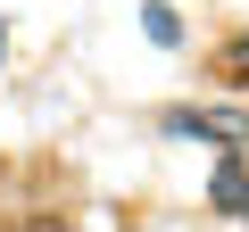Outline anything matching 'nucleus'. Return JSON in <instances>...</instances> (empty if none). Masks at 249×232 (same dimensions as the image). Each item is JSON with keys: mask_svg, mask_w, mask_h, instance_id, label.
I'll return each mask as SVG.
<instances>
[{"mask_svg": "<svg viewBox=\"0 0 249 232\" xmlns=\"http://www.w3.org/2000/svg\"><path fill=\"white\" fill-rule=\"evenodd\" d=\"M208 199H216V215H249V158H241V149H224V166H216Z\"/></svg>", "mask_w": 249, "mask_h": 232, "instance_id": "1", "label": "nucleus"}, {"mask_svg": "<svg viewBox=\"0 0 249 232\" xmlns=\"http://www.w3.org/2000/svg\"><path fill=\"white\" fill-rule=\"evenodd\" d=\"M199 141L241 149V141H249V116H241V108H199Z\"/></svg>", "mask_w": 249, "mask_h": 232, "instance_id": "2", "label": "nucleus"}, {"mask_svg": "<svg viewBox=\"0 0 249 232\" xmlns=\"http://www.w3.org/2000/svg\"><path fill=\"white\" fill-rule=\"evenodd\" d=\"M216 75H224L232 91H249V33H232V42L216 50Z\"/></svg>", "mask_w": 249, "mask_h": 232, "instance_id": "3", "label": "nucleus"}, {"mask_svg": "<svg viewBox=\"0 0 249 232\" xmlns=\"http://www.w3.org/2000/svg\"><path fill=\"white\" fill-rule=\"evenodd\" d=\"M142 33H150L158 50H175V42H183V17H175V9H158V0H150V9H142Z\"/></svg>", "mask_w": 249, "mask_h": 232, "instance_id": "4", "label": "nucleus"}]
</instances>
